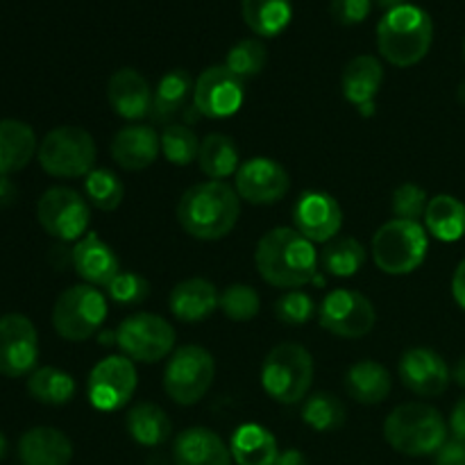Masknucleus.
Wrapping results in <instances>:
<instances>
[{"mask_svg":"<svg viewBox=\"0 0 465 465\" xmlns=\"http://www.w3.org/2000/svg\"><path fill=\"white\" fill-rule=\"evenodd\" d=\"M254 263L271 286L300 289L316 280L318 252L295 227H275L259 239Z\"/></svg>","mask_w":465,"mask_h":465,"instance_id":"obj_1","label":"nucleus"},{"mask_svg":"<svg viewBox=\"0 0 465 465\" xmlns=\"http://www.w3.org/2000/svg\"><path fill=\"white\" fill-rule=\"evenodd\" d=\"M241 216V198L227 182L209 180L193 184L177 203L182 230L200 241L225 239Z\"/></svg>","mask_w":465,"mask_h":465,"instance_id":"obj_2","label":"nucleus"},{"mask_svg":"<svg viewBox=\"0 0 465 465\" xmlns=\"http://www.w3.org/2000/svg\"><path fill=\"white\" fill-rule=\"evenodd\" d=\"M434 41V21L425 9L402 5L381 16L377 25V48L389 64L400 68L416 66L427 57Z\"/></svg>","mask_w":465,"mask_h":465,"instance_id":"obj_3","label":"nucleus"},{"mask_svg":"<svg viewBox=\"0 0 465 465\" xmlns=\"http://www.w3.org/2000/svg\"><path fill=\"white\" fill-rule=\"evenodd\" d=\"M384 439L404 457H430L448 440V425L431 404H400L386 418Z\"/></svg>","mask_w":465,"mask_h":465,"instance_id":"obj_4","label":"nucleus"},{"mask_svg":"<svg viewBox=\"0 0 465 465\" xmlns=\"http://www.w3.org/2000/svg\"><path fill=\"white\" fill-rule=\"evenodd\" d=\"M313 384V357L304 345L280 343L266 354L262 386L275 402L298 404Z\"/></svg>","mask_w":465,"mask_h":465,"instance_id":"obj_5","label":"nucleus"},{"mask_svg":"<svg viewBox=\"0 0 465 465\" xmlns=\"http://www.w3.org/2000/svg\"><path fill=\"white\" fill-rule=\"evenodd\" d=\"M430 250L427 230L416 221L393 218L377 230L372 259L386 275H409L422 266Z\"/></svg>","mask_w":465,"mask_h":465,"instance_id":"obj_6","label":"nucleus"},{"mask_svg":"<svg viewBox=\"0 0 465 465\" xmlns=\"http://www.w3.org/2000/svg\"><path fill=\"white\" fill-rule=\"evenodd\" d=\"M95 141L84 127L62 125L45 134L39 143L41 168L53 177H86L95 163Z\"/></svg>","mask_w":465,"mask_h":465,"instance_id":"obj_7","label":"nucleus"},{"mask_svg":"<svg viewBox=\"0 0 465 465\" xmlns=\"http://www.w3.org/2000/svg\"><path fill=\"white\" fill-rule=\"evenodd\" d=\"M216 377L212 352L200 345H182L171 354L163 371V391L182 407L198 404L209 393Z\"/></svg>","mask_w":465,"mask_h":465,"instance_id":"obj_8","label":"nucleus"},{"mask_svg":"<svg viewBox=\"0 0 465 465\" xmlns=\"http://www.w3.org/2000/svg\"><path fill=\"white\" fill-rule=\"evenodd\" d=\"M104 321H107V300L91 284L71 286L59 295L53 307L54 331L73 343L98 334Z\"/></svg>","mask_w":465,"mask_h":465,"instance_id":"obj_9","label":"nucleus"},{"mask_svg":"<svg viewBox=\"0 0 465 465\" xmlns=\"http://www.w3.org/2000/svg\"><path fill=\"white\" fill-rule=\"evenodd\" d=\"M116 345L132 361L157 363L175 350V330L157 313H134L116 327Z\"/></svg>","mask_w":465,"mask_h":465,"instance_id":"obj_10","label":"nucleus"},{"mask_svg":"<svg viewBox=\"0 0 465 465\" xmlns=\"http://www.w3.org/2000/svg\"><path fill=\"white\" fill-rule=\"evenodd\" d=\"M41 227L62 243L80 241L89 227V204L77 191L68 186H53L36 204Z\"/></svg>","mask_w":465,"mask_h":465,"instance_id":"obj_11","label":"nucleus"},{"mask_svg":"<svg viewBox=\"0 0 465 465\" xmlns=\"http://www.w3.org/2000/svg\"><path fill=\"white\" fill-rule=\"evenodd\" d=\"M322 330L341 339H361L375 327L377 312L371 300L352 289H336L318 307Z\"/></svg>","mask_w":465,"mask_h":465,"instance_id":"obj_12","label":"nucleus"},{"mask_svg":"<svg viewBox=\"0 0 465 465\" xmlns=\"http://www.w3.org/2000/svg\"><path fill=\"white\" fill-rule=\"evenodd\" d=\"M89 400L98 411H118L136 391V368L125 354L107 357L94 366L89 375Z\"/></svg>","mask_w":465,"mask_h":465,"instance_id":"obj_13","label":"nucleus"},{"mask_svg":"<svg viewBox=\"0 0 465 465\" xmlns=\"http://www.w3.org/2000/svg\"><path fill=\"white\" fill-rule=\"evenodd\" d=\"M245 98V80L227 66H209L193 84V104L203 116L227 118L236 114Z\"/></svg>","mask_w":465,"mask_h":465,"instance_id":"obj_14","label":"nucleus"},{"mask_svg":"<svg viewBox=\"0 0 465 465\" xmlns=\"http://www.w3.org/2000/svg\"><path fill=\"white\" fill-rule=\"evenodd\" d=\"M39 359V336L30 318L7 313L0 318V375H30Z\"/></svg>","mask_w":465,"mask_h":465,"instance_id":"obj_15","label":"nucleus"},{"mask_svg":"<svg viewBox=\"0 0 465 465\" xmlns=\"http://www.w3.org/2000/svg\"><path fill=\"white\" fill-rule=\"evenodd\" d=\"M234 189L239 198L250 204H275L289 193L291 177L275 159L254 157L239 166Z\"/></svg>","mask_w":465,"mask_h":465,"instance_id":"obj_16","label":"nucleus"},{"mask_svg":"<svg viewBox=\"0 0 465 465\" xmlns=\"http://www.w3.org/2000/svg\"><path fill=\"white\" fill-rule=\"evenodd\" d=\"M293 225L312 243H327L343 227V209L325 191H307L293 207Z\"/></svg>","mask_w":465,"mask_h":465,"instance_id":"obj_17","label":"nucleus"},{"mask_svg":"<svg viewBox=\"0 0 465 465\" xmlns=\"http://www.w3.org/2000/svg\"><path fill=\"white\" fill-rule=\"evenodd\" d=\"M400 380L420 398H439L448 391L452 372L445 359L430 348H411L400 359Z\"/></svg>","mask_w":465,"mask_h":465,"instance_id":"obj_18","label":"nucleus"},{"mask_svg":"<svg viewBox=\"0 0 465 465\" xmlns=\"http://www.w3.org/2000/svg\"><path fill=\"white\" fill-rule=\"evenodd\" d=\"M73 268L77 275L91 286H103L107 289L121 272V263H118L116 252L100 239L98 234L89 232L75 241V248L71 250Z\"/></svg>","mask_w":465,"mask_h":465,"instance_id":"obj_19","label":"nucleus"},{"mask_svg":"<svg viewBox=\"0 0 465 465\" xmlns=\"http://www.w3.org/2000/svg\"><path fill=\"white\" fill-rule=\"evenodd\" d=\"M162 153V136L153 125L134 123L123 130L112 141V159L125 171H143L153 166Z\"/></svg>","mask_w":465,"mask_h":465,"instance_id":"obj_20","label":"nucleus"},{"mask_svg":"<svg viewBox=\"0 0 465 465\" xmlns=\"http://www.w3.org/2000/svg\"><path fill=\"white\" fill-rule=\"evenodd\" d=\"M381 82H384V66L372 54H359L350 59L341 77L343 95L361 116L375 114V95L381 89Z\"/></svg>","mask_w":465,"mask_h":465,"instance_id":"obj_21","label":"nucleus"},{"mask_svg":"<svg viewBox=\"0 0 465 465\" xmlns=\"http://www.w3.org/2000/svg\"><path fill=\"white\" fill-rule=\"evenodd\" d=\"M153 91L148 80L136 68H118L107 84V100L114 112L125 121H139L150 116Z\"/></svg>","mask_w":465,"mask_h":465,"instance_id":"obj_22","label":"nucleus"},{"mask_svg":"<svg viewBox=\"0 0 465 465\" xmlns=\"http://www.w3.org/2000/svg\"><path fill=\"white\" fill-rule=\"evenodd\" d=\"M175 465H232V452L216 431L207 427H189L173 445Z\"/></svg>","mask_w":465,"mask_h":465,"instance_id":"obj_23","label":"nucleus"},{"mask_svg":"<svg viewBox=\"0 0 465 465\" xmlns=\"http://www.w3.org/2000/svg\"><path fill=\"white\" fill-rule=\"evenodd\" d=\"M21 465H68L73 461V443L54 427H35L18 440Z\"/></svg>","mask_w":465,"mask_h":465,"instance_id":"obj_24","label":"nucleus"},{"mask_svg":"<svg viewBox=\"0 0 465 465\" xmlns=\"http://www.w3.org/2000/svg\"><path fill=\"white\" fill-rule=\"evenodd\" d=\"M218 300H221V293L212 282L204 280V277H191V280L180 282L171 291L168 307L177 321L203 322L216 312Z\"/></svg>","mask_w":465,"mask_h":465,"instance_id":"obj_25","label":"nucleus"},{"mask_svg":"<svg viewBox=\"0 0 465 465\" xmlns=\"http://www.w3.org/2000/svg\"><path fill=\"white\" fill-rule=\"evenodd\" d=\"M39 153L36 134L27 123L16 118L0 121V175L23 171Z\"/></svg>","mask_w":465,"mask_h":465,"instance_id":"obj_26","label":"nucleus"},{"mask_svg":"<svg viewBox=\"0 0 465 465\" xmlns=\"http://www.w3.org/2000/svg\"><path fill=\"white\" fill-rule=\"evenodd\" d=\"M393 389V380L386 366L372 361V359H361L352 363L345 372V393L359 404H380L384 402Z\"/></svg>","mask_w":465,"mask_h":465,"instance_id":"obj_27","label":"nucleus"},{"mask_svg":"<svg viewBox=\"0 0 465 465\" xmlns=\"http://www.w3.org/2000/svg\"><path fill=\"white\" fill-rule=\"evenodd\" d=\"M230 452L236 465H275L280 457L275 436L266 427L254 425V422L241 425L234 431Z\"/></svg>","mask_w":465,"mask_h":465,"instance_id":"obj_28","label":"nucleus"},{"mask_svg":"<svg viewBox=\"0 0 465 465\" xmlns=\"http://www.w3.org/2000/svg\"><path fill=\"white\" fill-rule=\"evenodd\" d=\"M193 84L195 82L191 80L189 71H184V68H173V71H168L159 80L157 91L153 95V109H150L153 123L173 125V118L184 109L186 98L193 91Z\"/></svg>","mask_w":465,"mask_h":465,"instance_id":"obj_29","label":"nucleus"},{"mask_svg":"<svg viewBox=\"0 0 465 465\" xmlns=\"http://www.w3.org/2000/svg\"><path fill=\"white\" fill-rule=\"evenodd\" d=\"M425 225L434 239L454 243L465 234V204L448 193L434 195L427 204Z\"/></svg>","mask_w":465,"mask_h":465,"instance_id":"obj_30","label":"nucleus"},{"mask_svg":"<svg viewBox=\"0 0 465 465\" xmlns=\"http://www.w3.org/2000/svg\"><path fill=\"white\" fill-rule=\"evenodd\" d=\"M125 425L132 439L143 448H157V445L166 443L173 434L171 418L162 407L153 402H141L132 407Z\"/></svg>","mask_w":465,"mask_h":465,"instance_id":"obj_31","label":"nucleus"},{"mask_svg":"<svg viewBox=\"0 0 465 465\" xmlns=\"http://www.w3.org/2000/svg\"><path fill=\"white\" fill-rule=\"evenodd\" d=\"M241 12L245 25L259 36L282 35L293 16L291 0H241Z\"/></svg>","mask_w":465,"mask_h":465,"instance_id":"obj_32","label":"nucleus"},{"mask_svg":"<svg viewBox=\"0 0 465 465\" xmlns=\"http://www.w3.org/2000/svg\"><path fill=\"white\" fill-rule=\"evenodd\" d=\"M198 166L209 180H227L239 171V150L227 134H209L200 141Z\"/></svg>","mask_w":465,"mask_h":465,"instance_id":"obj_33","label":"nucleus"},{"mask_svg":"<svg viewBox=\"0 0 465 465\" xmlns=\"http://www.w3.org/2000/svg\"><path fill=\"white\" fill-rule=\"evenodd\" d=\"M366 262V248L354 236H336L327 241L322 252L318 254V263L327 275L352 277L361 271Z\"/></svg>","mask_w":465,"mask_h":465,"instance_id":"obj_34","label":"nucleus"},{"mask_svg":"<svg viewBox=\"0 0 465 465\" xmlns=\"http://www.w3.org/2000/svg\"><path fill=\"white\" fill-rule=\"evenodd\" d=\"M27 391H30L36 402L62 407V404L71 402L73 395H75V380L68 372L59 371V368L44 366L39 371L30 372Z\"/></svg>","mask_w":465,"mask_h":465,"instance_id":"obj_35","label":"nucleus"},{"mask_svg":"<svg viewBox=\"0 0 465 465\" xmlns=\"http://www.w3.org/2000/svg\"><path fill=\"white\" fill-rule=\"evenodd\" d=\"M84 193L100 212H116L125 198V186L116 173L107 168H94L84 180Z\"/></svg>","mask_w":465,"mask_h":465,"instance_id":"obj_36","label":"nucleus"},{"mask_svg":"<svg viewBox=\"0 0 465 465\" xmlns=\"http://www.w3.org/2000/svg\"><path fill=\"white\" fill-rule=\"evenodd\" d=\"M302 420L316 431H334L345 422V404L334 393H316L304 402Z\"/></svg>","mask_w":465,"mask_h":465,"instance_id":"obj_37","label":"nucleus"},{"mask_svg":"<svg viewBox=\"0 0 465 465\" xmlns=\"http://www.w3.org/2000/svg\"><path fill=\"white\" fill-rule=\"evenodd\" d=\"M162 153L173 166H189L191 162L198 159L200 141L191 127L173 123L162 132Z\"/></svg>","mask_w":465,"mask_h":465,"instance_id":"obj_38","label":"nucleus"},{"mask_svg":"<svg viewBox=\"0 0 465 465\" xmlns=\"http://www.w3.org/2000/svg\"><path fill=\"white\" fill-rule=\"evenodd\" d=\"M268 62V50L266 45L259 39H243L236 45H232L230 53H227L225 66L232 73L241 77V80H248V77L259 75L263 71Z\"/></svg>","mask_w":465,"mask_h":465,"instance_id":"obj_39","label":"nucleus"},{"mask_svg":"<svg viewBox=\"0 0 465 465\" xmlns=\"http://www.w3.org/2000/svg\"><path fill=\"white\" fill-rule=\"evenodd\" d=\"M218 309L234 322H248L262 309V298L257 291L248 284H232L227 286L218 300Z\"/></svg>","mask_w":465,"mask_h":465,"instance_id":"obj_40","label":"nucleus"},{"mask_svg":"<svg viewBox=\"0 0 465 465\" xmlns=\"http://www.w3.org/2000/svg\"><path fill=\"white\" fill-rule=\"evenodd\" d=\"M109 300L123 307H136V304L145 302L150 295V282L139 272H118L116 280L107 286Z\"/></svg>","mask_w":465,"mask_h":465,"instance_id":"obj_41","label":"nucleus"},{"mask_svg":"<svg viewBox=\"0 0 465 465\" xmlns=\"http://www.w3.org/2000/svg\"><path fill=\"white\" fill-rule=\"evenodd\" d=\"M313 312L316 307H313L312 295H307L304 291H286L275 302L277 321L291 327L304 325L313 316Z\"/></svg>","mask_w":465,"mask_h":465,"instance_id":"obj_42","label":"nucleus"},{"mask_svg":"<svg viewBox=\"0 0 465 465\" xmlns=\"http://www.w3.org/2000/svg\"><path fill=\"white\" fill-rule=\"evenodd\" d=\"M427 204H430V198H427V191L422 186L413 184V182H407V184L398 186L393 191V213L395 218H402V221H416L418 218H425Z\"/></svg>","mask_w":465,"mask_h":465,"instance_id":"obj_43","label":"nucleus"},{"mask_svg":"<svg viewBox=\"0 0 465 465\" xmlns=\"http://www.w3.org/2000/svg\"><path fill=\"white\" fill-rule=\"evenodd\" d=\"M372 0H331L330 12L341 25H357L371 14Z\"/></svg>","mask_w":465,"mask_h":465,"instance_id":"obj_44","label":"nucleus"},{"mask_svg":"<svg viewBox=\"0 0 465 465\" xmlns=\"http://www.w3.org/2000/svg\"><path fill=\"white\" fill-rule=\"evenodd\" d=\"M434 465H465V443L457 439L445 440L443 448L436 452Z\"/></svg>","mask_w":465,"mask_h":465,"instance_id":"obj_45","label":"nucleus"},{"mask_svg":"<svg viewBox=\"0 0 465 465\" xmlns=\"http://www.w3.org/2000/svg\"><path fill=\"white\" fill-rule=\"evenodd\" d=\"M450 430H452L454 439L465 443V398L459 400L457 407H454L452 418H450Z\"/></svg>","mask_w":465,"mask_h":465,"instance_id":"obj_46","label":"nucleus"},{"mask_svg":"<svg viewBox=\"0 0 465 465\" xmlns=\"http://www.w3.org/2000/svg\"><path fill=\"white\" fill-rule=\"evenodd\" d=\"M452 295L457 300V304L461 309H465V259L457 266L452 277Z\"/></svg>","mask_w":465,"mask_h":465,"instance_id":"obj_47","label":"nucleus"},{"mask_svg":"<svg viewBox=\"0 0 465 465\" xmlns=\"http://www.w3.org/2000/svg\"><path fill=\"white\" fill-rule=\"evenodd\" d=\"M275 465H309V463L300 450H286V452H282L280 457H277Z\"/></svg>","mask_w":465,"mask_h":465,"instance_id":"obj_48","label":"nucleus"},{"mask_svg":"<svg viewBox=\"0 0 465 465\" xmlns=\"http://www.w3.org/2000/svg\"><path fill=\"white\" fill-rule=\"evenodd\" d=\"M452 380L457 381L459 386H463V389H465V357H463V359H459L457 366H454V371H452Z\"/></svg>","mask_w":465,"mask_h":465,"instance_id":"obj_49","label":"nucleus"},{"mask_svg":"<svg viewBox=\"0 0 465 465\" xmlns=\"http://www.w3.org/2000/svg\"><path fill=\"white\" fill-rule=\"evenodd\" d=\"M377 3H380V7H384L386 12H391V9L407 5V0H377Z\"/></svg>","mask_w":465,"mask_h":465,"instance_id":"obj_50","label":"nucleus"},{"mask_svg":"<svg viewBox=\"0 0 465 465\" xmlns=\"http://www.w3.org/2000/svg\"><path fill=\"white\" fill-rule=\"evenodd\" d=\"M5 454H7V439H5L3 434H0V461L5 459Z\"/></svg>","mask_w":465,"mask_h":465,"instance_id":"obj_51","label":"nucleus"},{"mask_svg":"<svg viewBox=\"0 0 465 465\" xmlns=\"http://www.w3.org/2000/svg\"><path fill=\"white\" fill-rule=\"evenodd\" d=\"M459 100L465 104V80L461 82V86H459Z\"/></svg>","mask_w":465,"mask_h":465,"instance_id":"obj_52","label":"nucleus"},{"mask_svg":"<svg viewBox=\"0 0 465 465\" xmlns=\"http://www.w3.org/2000/svg\"><path fill=\"white\" fill-rule=\"evenodd\" d=\"M463 53H465V44H463Z\"/></svg>","mask_w":465,"mask_h":465,"instance_id":"obj_53","label":"nucleus"}]
</instances>
